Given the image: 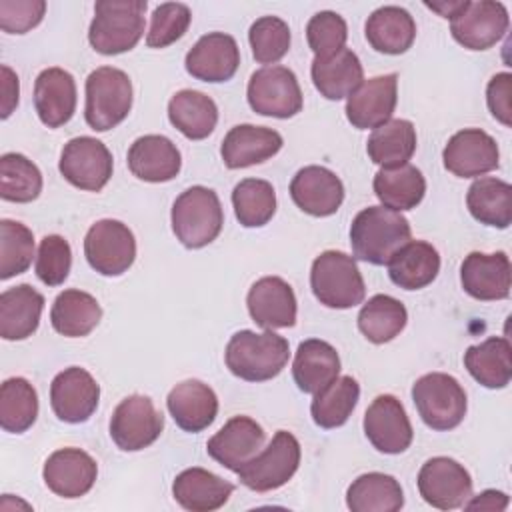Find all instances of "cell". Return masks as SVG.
Returning <instances> with one entry per match:
<instances>
[{
	"label": "cell",
	"mask_w": 512,
	"mask_h": 512,
	"mask_svg": "<svg viewBox=\"0 0 512 512\" xmlns=\"http://www.w3.org/2000/svg\"><path fill=\"white\" fill-rule=\"evenodd\" d=\"M398 102V76L394 72L364 80L346 100V118L358 130L388 122Z\"/></svg>",
	"instance_id": "cell-18"
},
{
	"label": "cell",
	"mask_w": 512,
	"mask_h": 512,
	"mask_svg": "<svg viewBox=\"0 0 512 512\" xmlns=\"http://www.w3.org/2000/svg\"><path fill=\"white\" fill-rule=\"evenodd\" d=\"M166 406L176 426L192 434L208 428L218 414V398L214 390L194 378L176 384L166 398Z\"/></svg>",
	"instance_id": "cell-28"
},
{
	"label": "cell",
	"mask_w": 512,
	"mask_h": 512,
	"mask_svg": "<svg viewBox=\"0 0 512 512\" xmlns=\"http://www.w3.org/2000/svg\"><path fill=\"white\" fill-rule=\"evenodd\" d=\"M310 288L320 304L336 310L354 308L366 296L356 260L338 250H326L316 256L310 270Z\"/></svg>",
	"instance_id": "cell-4"
},
{
	"label": "cell",
	"mask_w": 512,
	"mask_h": 512,
	"mask_svg": "<svg viewBox=\"0 0 512 512\" xmlns=\"http://www.w3.org/2000/svg\"><path fill=\"white\" fill-rule=\"evenodd\" d=\"M186 72L202 82H226L240 66L236 40L224 32H208L188 50L184 60Z\"/></svg>",
	"instance_id": "cell-19"
},
{
	"label": "cell",
	"mask_w": 512,
	"mask_h": 512,
	"mask_svg": "<svg viewBox=\"0 0 512 512\" xmlns=\"http://www.w3.org/2000/svg\"><path fill=\"white\" fill-rule=\"evenodd\" d=\"M234 486L204 468H186L172 482L174 500L190 512H212L222 508Z\"/></svg>",
	"instance_id": "cell-29"
},
{
	"label": "cell",
	"mask_w": 512,
	"mask_h": 512,
	"mask_svg": "<svg viewBox=\"0 0 512 512\" xmlns=\"http://www.w3.org/2000/svg\"><path fill=\"white\" fill-rule=\"evenodd\" d=\"M182 156L176 144L160 134H146L128 148V168L144 182H168L178 176Z\"/></svg>",
	"instance_id": "cell-27"
},
{
	"label": "cell",
	"mask_w": 512,
	"mask_h": 512,
	"mask_svg": "<svg viewBox=\"0 0 512 512\" xmlns=\"http://www.w3.org/2000/svg\"><path fill=\"white\" fill-rule=\"evenodd\" d=\"M294 204L310 216H332L344 200L342 180L324 166H304L290 182Z\"/></svg>",
	"instance_id": "cell-22"
},
{
	"label": "cell",
	"mask_w": 512,
	"mask_h": 512,
	"mask_svg": "<svg viewBox=\"0 0 512 512\" xmlns=\"http://www.w3.org/2000/svg\"><path fill=\"white\" fill-rule=\"evenodd\" d=\"M368 44L382 54H404L416 38V22L400 6H382L374 10L364 26Z\"/></svg>",
	"instance_id": "cell-34"
},
{
	"label": "cell",
	"mask_w": 512,
	"mask_h": 512,
	"mask_svg": "<svg viewBox=\"0 0 512 512\" xmlns=\"http://www.w3.org/2000/svg\"><path fill=\"white\" fill-rule=\"evenodd\" d=\"M374 194L384 208L404 212L416 208L426 194V180L412 164L380 168L372 182Z\"/></svg>",
	"instance_id": "cell-37"
},
{
	"label": "cell",
	"mask_w": 512,
	"mask_h": 512,
	"mask_svg": "<svg viewBox=\"0 0 512 512\" xmlns=\"http://www.w3.org/2000/svg\"><path fill=\"white\" fill-rule=\"evenodd\" d=\"M132 108V82L120 68L100 66L86 78V124L96 132L116 128Z\"/></svg>",
	"instance_id": "cell-6"
},
{
	"label": "cell",
	"mask_w": 512,
	"mask_h": 512,
	"mask_svg": "<svg viewBox=\"0 0 512 512\" xmlns=\"http://www.w3.org/2000/svg\"><path fill=\"white\" fill-rule=\"evenodd\" d=\"M418 492L426 504L438 510H454L472 496V478L454 458L434 456L418 472Z\"/></svg>",
	"instance_id": "cell-14"
},
{
	"label": "cell",
	"mask_w": 512,
	"mask_h": 512,
	"mask_svg": "<svg viewBox=\"0 0 512 512\" xmlns=\"http://www.w3.org/2000/svg\"><path fill=\"white\" fill-rule=\"evenodd\" d=\"M96 476V460L80 448H60L52 452L42 470L46 486L62 498H80L88 494Z\"/></svg>",
	"instance_id": "cell-20"
},
{
	"label": "cell",
	"mask_w": 512,
	"mask_h": 512,
	"mask_svg": "<svg viewBox=\"0 0 512 512\" xmlns=\"http://www.w3.org/2000/svg\"><path fill=\"white\" fill-rule=\"evenodd\" d=\"M232 206L244 228H260L268 224L276 212V192L268 180L246 178L234 186Z\"/></svg>",
	"instance_id": "cell-45"
},
{
	"label": "cell",
	"mask_w": 512,
	"mask_h": 512,
	"mask_svg": "<svg viewBox=\"0 0 512 512\" xmlns=\"http://www.w3.org/2000/svg\"><path fill=\"white\" fill-rule=\"evenodd\" d=\"M192 14L186 4L180 2H164L154 8L150 30L146 34V46L148 48H166L180 40L188 26H190Z\"/></svg>",
	"instance_id": "cell-49"
},
{
	"label": "cell",
	"mask_w": 512,
	"mask_h": 512,
	"mask_svg": "<svg viewBox=\"0 0 512 512\" xmlns=\"http://www.w3.org/2000/svg\"><path fill=\"white\" fill-rule=\"evenodd\" d=\"M310 74L316 90L326 100L348 98L364 82L362 62L350 48H342L328 58H314Z\"/></svg>",
	"instance_id": "cell-31"
},
{
	"label": "cell",
	"mask_w": 512,
	"mask_h": 512,
	"mask_svg": "<svg viewBox=\"0 0 512 512\" xmlns=\"http://www.w3.org/2000/svg\"><path fill=\"white\" fill-rule=\"evenodd\" d=\"M412 400L422 422L438 432L456 428L466 416V392L460 382L444 372L420 376L412 386Z\"/></svg>",
	"instance_id": "cell-7"
},
{
	"label": "cell",
	"mask_w": 512,
	"mask_h": 512,
	"mask_svg": "<svg viewBox=\"0 0 512 512\" xmlns=\"http://www.w3.org/2000/svg\"><path fill=\"white\" fill-rule=\"evenodd\" d=\"M348 26L344 18L332 10H322L308 20L306 40L314 58H328L346 48Z\"/></svg>",
	"instance_id": "cell-50"
},
{
	"label": "cell",
	"mask_w": 512,
	"mask_h": 512,
	"mask_svg": "<svg viewBox=\"0 0 512 512\" xmlns=\"http://www.w3.org/2000/svg\"><path fill=\"white\" fill-rule=\"evenodd\" d=\"M44 296L30 284H18L0 294V336L4 340H26L40 324Z\"/></svg>",
	"instance_id": "cell-30"
},
{
	"label": "cell",
	"mask_w": 512,
	"mask_h": 512,
	"mask_svg": "<svg viewBox=\"0 0 512 512\" xmlns=\"http://www.w3.org/2000/svg\"><path fill=\"white\" fill-rule=\"evenodd\" d=\"M466 206L480 224L504 230L512 222V186L494 176L478 178L468 188Z\"/></svg>",
	"instance_id": "cell-40"
},
{
	"label": "cell",
	"mask_w": 512,
	"mask_h": 512,
	"mask_svg": "<svg viewBox=\"0 0 512 512\" xmlns=\"http://www.w3.org/2000/svg\"><path fill=\"white\" fill-rule=\"evenodd\" d=\"M100 318L102 308L98 300L76 288L60 292L50 310L52 328L68 338L88 336L98 326Z\"/></svg>",
	"instance_id": "cell-38"
},
{
	"label": "cell",
	"mask_w": 512,
	"mask_h": 512,
	"mask_svg": "<svg viewBox=\"0 0 512 512\" xmlns=\"http://www.w3.org/2000/svg\"><path fill=\"white\" fill-rule=\"evenodd\" d=\"M390 280L404 290H420L432 284L440 272L438 250L424 240H410L388 260Z\"/></svg>",
	"instance_id": "cell-32"
},
{
	"label": "cell",
	"mask_w": 512,
	"mask_h": 512,
	"mask_svg": "<svg viewBox=\"0 0 512 512\" xmlns=\"http://www.w3.org/2000/svg\"><path fill=\"white\" fill-rule=\"evenodd\" d=\"M112 154L92 136H76L62 148L58 170L66 182L86 192H100L112 176Z\"/></svg>",
	"instance_id": "cell-11"
},
{
	"label": "cell",
	"mask_w": 512,
	"mask_h": 512,
	"mask_svg": "<svg viewBox=\"0 0 512 512\" xmlns=\"http://www.w3.org/2000/svg\"><path fill=\"white\" fill-rule=\"evenodd\" d=\"M360 398V386L352 376H338L328 386L318 390L310 404L312 420L324 428L332 430L350 418Z\"/></svg>",
	"instance_id": "cell-42"
},
{
	"label": "cell",
	"mask_w": 512,
	"mask_h": 512,
	"mask_svg": "<svg viewBox=\"0 0 512 512\" xmlns=\"http://www.w3.org/2000/svg\"><path fill=\"white\" fill-rule=\"evenodd\" d=\"M164 428V416L152 400L142 394L126 396L112 412L110 436L124 452H138L158 440Z\"/></svg>",
	"instance_id": "cell-12"
},
{
	"label": "cell",
	"mask_w": 512,
	"mask_h": 512,
	"mask_svg": "<svg viewBox=\"0 0 512 512\" xmlns=\"http://www.w3.org/2000/svg\"><path fill=\"white\" fill-rule=\"evenodd\" d=\"M100 386L94 376L80 368L70 366L58 372L50 384V406L58 420L68 424L86 422L98 408Z\"/></svg>",
	"instance_id": "cell-15"
},
{
	"label": "cell",
	"mask_w": 512,
	"mask_h": 512,
	"mask_svg": "<svg viewBox=\"0 0 512 512\" xmlns=\"http://www.w3.org/2000/svg\"><path fill=\"white\" fill-rule=\"evenodd\" d=\"M340 372V356L336 348L324 340L310 338L298 344L292 376L296 386L306 394H316L328 386Z\"/></svg>",
	"instance_id": "cell-33"
},
{
	"label": "cell",
	"mask_w": 512,
	"mask_h": 512,
	"mask_svg": "<svg viewBox=\"0 0 512 512\" xmlns=\"http://www.w3.org/2000/svg\"><path fill=\"white\" fill-rule=\"evenodd\" d=\"M228 370L246 382H264L276 378L290 358L288 340L272 330H240L226 344Z\"/></svg>",
	"instance_id": "cell-2"
},
{
	"label": "cell",
	"mask_w": 512,
	"mask_h": 512,
	"mask_svg": "<svg viewBox=\"0 0 512 512\" xmlns=\"http://www.w3.org/2000/svg\"><path fill=\"white\" fill-rule=\"evenodd\" d=\"M444 168L458 178H476L492 172L500 164L496 140L480 128L456 132L442 152Z\"/></svg>",
	"instance_id": "cell-17"
},
{
	"label": "cell",
	"mask_w": 512,
	"mask_h": 512,
	"mask_svg": "<svg viewBox=\"0 0 512 512\" xmlns=\"http://www.w3.org/2000/svg\"><path fill=\"white\" fill-rule=\"evenodd\" d=\"M42 174L24 154L6 152L0 158V196L6 202L26 204L40 196Z\"/></svg>",
	"instance_id": "cell-46"
},
{
	"label": "cell",
	"mask_w": 512,
	"mask_h": 512,
	"mask_svg": "<svg viewBox=\"0 0 512 512\" xmlns=\"http://www.w3.org/2000/svg\"><path fill=\"white\" fill-rule=\"evenodd\" d=\"M72 250L68 240L58 234H48L40 240L36 254V276L46 286H60L70 274Z\"/></svg>",
	"instance_id": "cell-51"
},
{
	"label": "cell",
	"mask_w": 512,
	"mask_h": 512,
	"mask_svg": "<svg viewBox=\"0 0 512 512\" xmlns=\"http://www.w3.org/2000/svg\"><path fill=\"white\" fill-rule=\"evenodd\" d=\"M464 366L484 388H506L512 378V346L502 336H490L480 344L468 346Z\"/></svg>",
	"instance_id": "cell-35"
},
{
	"label": "cell",
	"mask_w": 512,
	"mask_h": 512,
	"mask_svg": "<svg viewBox=\"0 0 512 512\" xmlns=\"http://www.w3.org/2000/svg\"><path fill=\"white\" fill-rule=\"evenodd\" d=\"M346 506L352 512H398L404 506V492L394 476L368 472L348 486Z\"/></svg>",
	"instance_id": "cell-41"
},
{
	"label": "cell",
	"mask_w": 512,
	"mask_h": 512,
	"mask_svg": "<svg viewBox=\"0 0 512 512\" xmlns=\"http://www.w3.org/2000/svg\"><path fill=\"white\" fill-rule=\"evenodd\" d=\"M510 24L502 2H468L450 18L452 38L468 50H488L502 40Z\"/></svg>",
	"instance_id": "cell-13"
},
{
	"label": "cell",
	"mask_w": 512,
	"mask_h": 512,
	"mask_svg": "<svg viewBox=\"0 0 512 512\" xmlns=\"http://www.w3.org/2000/svg\"><path fill=\"white\" fill-rule=\"evenodd\" d=\"M250 318L264 330L290 328L296 324V296L280 276H264L252 284L246 296Z\"/></svg>",
	"instance_id": "cell-23"
},
{
	"label": "cell",
	"mask_w": 512,
	"mask_h": 512,
	"mask_svg": "<svg viewBox=\"0 0 512 512\" xmlns=\"http://www.w3.org/2000/svg\"><path fill=\"white\" fill-rule=\"evenodd\" d=\"M508 506V496L500 490H484L478 496H474L470 502H464L466 510H488V512H500Z\"/></svg>",
	"instance_id": "cell-55"
},
{
	"label": "cell",
	"mask_w": 512,
	"mask_h": 512,
	"mask_svg": "<svg viewBox=\"0 0 512 512\" xmlns=\"http://www.w3.org/2000/svg\"><path fill=\"white\" fill-rule=\"evenodd\" d=\"M264 438L266 434L256 420L234 416L208 440L206 450L218 464L238 472L242 464L260 452Z\"/></svg>",
	"instance_id": "cell-24"
},
{
	"label": "cell",
	"mask_w": 512,
	"mask_h": 512,
	"mask_svg": "<svg viewBox=\"0 0 512 512\" xmlns=\"http://www.w3.org/2000/svg\"><path fill=\"white\" fill-rule=\"evenodd\" d=\"M44 0H0V28L8 34H24L44 18Z\"/></svg>",
	"instance_id": "cell-52"
},
{
	"label": "cell",
	"mask_w": 512,
	"mask_h": 512,
	"mask_svg": "<svg viewBox=\"0 0 512 512\" xmlns=\"http://www.w3.org/2000/svg\"><path fill=\"white\" fill-rule=\"evenodd\" d=\"M34 108L48 128L64 126L76 112V82L64 68H46L34 82Z\"/></svg>",
	"instance_id": "cell-25"
},
{
	"label": "cell",
	"mask_w": 512,
	"mask_h": 512,
	"mask_svg": "<svg viewBox=\"0 0 512 512\" xmlns=\"http://www.w3.org/2000/svg\"><path fill=\"white\" fill-rule=\"evenodd\" d=\"M168 120L190 140L208 138L218 122L216 102L198 90H180L168 102Z\"/></svg>",
	"instance_id": "cell-36"
},
{
	"label": "cell",
	"mask_w": 512,
	"mask_h": 512,
	"mask_svg": "<svg viewBox=\"0 0 512 512\" xmlns=\"http://www.w3.org/2000/svg\"><path fill=\"white\" fill-rule=\"evenodd\" d=\"M512 266L506 252H470L460 266V282L476 300H504L510 296Z\"/></svg>",
	"instance_id": "cell-21"
},
{
	"label": "cell",
	"mask_w": 512,
	"mask_h": 512,
	"mask_svg": "<svg viewBox=\"0 0 512 512\" xmlns=\"http://www.w3.org/2000/svg\"><path fill=\"white\" fill-rule=\"evenodd\" d=\"M84 256L92 270L102 276L124 274L136 258L132 230L120 220L104 218L92 224L84 238Z\"/></svg>",
	"instance_id": "cell-10"
},
{
	"label": "cell",
	"mask_w": 512,
	"mask_h": 512,
	"mask_svg": "<svg viewBox=\"0 0 512 512\" xmlns=\"http://www.w3.org/2000/svg\"><path fill=\"white\" fill-rule=\"evenodd\" d=\"M282 136L266 126L238 124L222 140L220 154L228 168H248L276 156L282 148Z\"/></svg>",
	"instance_id": "cell-26"
},
{
	"label": "cell",
	"mask_w": 512,
	"mask_h": 512,
	"mask_svg": "<svg viewBox=\"0 0 512 512\" xmlns=\"http://www.w3.org/2000/svg\"><path fill=\"white\" fill-rule=\"evenodd\" d=\"M172 232L186 248H202L216 240L224 224L218 194L206 186L184 190L172 204Z\"/></svg>",
	"instance_id": "cell-5"
},
{
	"label": "cell",
	"mask_w": 512,
	"mask_h": 512,
	"mask_svg": "<svg viewBox=\"0 0 512 512\" xmlns=\"http://www.w3.org/2000/svg\"><path fill=\"white\" fill-rule=\"evenodd\" d=\"M364 434L384 454H402L414 438L406 410L392 394H380L372 400L364 414Z\"/></svg>",
	"instance_id": "cell-16"
},
{
	"label": "cell",
	"mask_w": 512,
	"mask_h": 512,
	"mask_svg": "<svg viewBox=\"0 0 512 512\" xmlns=\"http://www.w3.org/2000/svg\"><path fill=\"white\" fill-rule=\"evenodd\" d=\"M408 312L400 300L388 294H374L358 314V330L372 344L394 340L406 326Z\"/></svg>",
	"instance_id": "cell-43"
},
{
	"label": "cell",
	"mask_w": 512,
	"mask_h": 512,
	"mask_svg": "<svg viewBox=\"0 0 512 512\" xmlns=\"http://www.w3.org/2000/svg\"><path fill=\"white\" fill-rule=\"evenodd\" d=\"M248 40L258 64H276L290 50V28L278 16H262L252 22Z\"/></svg>",
	"instance_id": "cell-48"
},
{
	"label": "cell",
	"mask_w": 512,
	"mask_h": 512,
	"mask_svg": "<svg viewBox=\"0 0 512 512\" xmlns=\"http://www.w3.org/2000/svg\"><path fill=\"white\" fill-rule=\"evenodd\" d=\"M462 6L464 2H426V8L438 12L442 18H452Z\"/></svg>",
	"instance_id": "cell-56"
},
{
	"label": "cell",
	"mask_w": 512,
	"mask_h": 512,
	"mask_svg": "<svg viewBox=\"0 0 512 512\" xmlns=\"http://www.w3.org/2000/svg\"><path fill=\"white\" fill-rule=\"evenodd\" d=\"M2 72V98H0V118L6 120L14 108L18 106V94H20V86H18V76L14 74V70L6 64L0 66Z\"/></svg>",
	"instance_id": "cell-54"
},
{
	"label": "cell",
	"mask_w": 512,
	"mask_h": 512,
	"mask_svg": "<svg viewBox=\"0 0 512 512\" xmlns=\"http://www.w3.org/2000/svg\"><path fill=\"white\" fill-rule=\"evenodd\" d=\"M366 152L370 160L382 168H394L408 164L416 152V128L410 120L390 118L382 126L374 128Z\"/></svg>",
	"instance_id": "cell-39"
},
{
	"label": "cell",
	"mask_w": 512,
	"mask_h": 512,
	"mask_svg": "<svg viewBox=\"0 0 512 512\" xmlns=\"http://www.w3.org/2000/svg\"><path fill=\"white\" fill-rule=\"evenodd\" d=\"M408 220L390 208L368 206L350 224V244L354 258L374 266H384L392 254L410 242Z\"/></svg>",
	"instance_id": "cell-1"
},
{
	"label": "cell",
	"mask_w": 512,
	"mask_h": 512,
	"mask_svg": "<svg viewBox=\"0 0 512 512\" xmlns=\"http://www.w3.org/2000/svg\"><path fill=\"white\" fill-rule=\"evenodd\" d=\"M38 394L20 376L8 378L0 388V426L10 434H22L36 422Z\"/></svg>",
	"instance_id": "cell-44"
},
{
	"label": "cell",
	"mask_w": 512,
	"mask_h": 512,
	"mask_svg": "<svg viewBox=\"0 0 512 512\" xmlns=\"http://www.w3.org/2000/svg\"><path fill=\"white\" fill-rule=\"evenodd\" d=\"M300 466V442L294 434L278 430L270 444L238 468L240 482L254 492H270L284 486Z\"/></svg>",
	"instance_id": "cell-8"
},
{
	"label": "cell",
	"mask_w": 512,
	"mask_h": 512,
	"mask_svg": "<svg viewBox=\"0 0 512 512\" xmlns=\"http://www.w3.org/2000/svg\"><path fill=\"white\" fill-rule=\"evenodd\" d=\"M510 94H512V76L510 72H500L490 78L486 86V102L492 112V116L502 122L504 126L512 124V106H510Z\"/></svg>",
	"instance_id": "cell-53"
},
{
	"label": "cell",
	"mask_w": 512,
	"mask_h": 512,
	"mask_svg": "<svg viewBox=\"0 0 512 512\" xmlns=\"http://www.w3.org/2000/svg\"><path fill=\"white\" fill-rule=\"evenodd\" d=\"M146 0H100L94 4V18L90 22V46L114 56L132 50L144 34Z\"/></svg>",
	"instance_id": "cell-3"
},
{
	"label": "cell",
	"mask_w": 512,
	"mask_h": 512,
	"mask_svg": "<svg viewBox=\"0 0 512 512\" xmlns=\"http://www.w3.org/2000/svg\"><path fill=\"white\" fill-rule=\"evenodd\" d=\"M248 104L260 116L292 118L302 110V90L286 66H264L248 80Z\"/></svg>",
	"instance_id": "cell-9"
},
{
	"label": "cell",
	"mask_w": 512,
	"mask_h": 512,
	"mask_svg": "<svg viewBox=\"0 0 512 512\" xmlns=\"http://www.w3.org/2000/svg\"><path fill=\"white\" fill-rule=\"evenodd\" d=\"M34 256V236L28 226L16 220H0V278L24 274Z\"/></svg>",
	"instance_id": "cell-47"
}]
</instances>
